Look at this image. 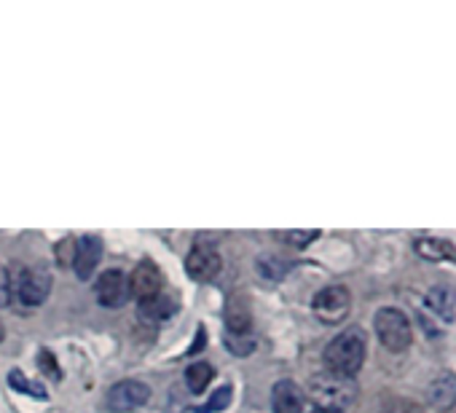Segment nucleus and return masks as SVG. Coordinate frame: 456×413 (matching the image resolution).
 I'll list each match as a JSON object with an SVG mask.
<instances>
[{"label": "nucleus", "instance_id": "nucleus-1", "mask_svg": "<svg viewBox=\"0 0 456 413\" xmlns=\"http://www.w3.org/2000/svg\"><path fill=\"white\" fill-rule=\"evenodd\" d=\"M362 362H365V333L360 328H349L338 333L325 349L328 373L352 378L362 368Z\"/></svg>", "mask_w": 456, "mask_h": 413}, {"label": "nucleus", "instance_id": "nucleus-2", "mask_svg": "<svg viewBox=\"0 0 456 413\" xmlns=\"http://www.w3.org/2000/svg\"><path fill=\"white\" fill-rule=\"evenodd\" d=\"M309 397L317 408H349L357 400V384L336 373H320L309 381Z\"/></svg>", "mask_w": 456, "mask_h": 413}, {"label": "nucleus", "instance_id": "nucleus-3", "mask_svg": "<svg viewBox=\"0 0 456 413\" xmlns=\"http://www.w3.org/2000/svg\"><path fill=\"white\" fill-rule=\"evenodd\" d=\"M9 287L22 306H41L52 293V274L41 266H22L9 279Z\"/></svg>", "mask_w": 456, "mask_h": 413}, {"label": "nucleus", "instance_id": "nucleus-4", "mask_svg": "<svg viewBox=\"0 0 456 413\" xmlns=\"http://www.w3.org/2000/svg\"><path fill=\"white\" fill-rule=\"evenodd\" d=\"M376 336L389 352H405L411 346V322L400 309H379L376 312Z\"/></svg>", "mask_w": 456, "mask_h": 413}, {"label": "nucleus", "instance_id": "nucleus-5", "mask_svg": "<svg viewBox=\"0 0 456 413\" xmlns=\"http://www.w3.org/2000/svg\"><path fill=\"white\" fill-rule=\"evenodd\" d=\"M312 309L317 314L320 322L325 325H336V322H344L349 309H352V296L346 287L341 285H330L325 290H320L312 301Z\"/></svg>", "mask_w": 456, "mask_h": 413}, {"label": "nucleus", "instance_id": "nucleus-6", "mask_svg": "<svg viewBox=\"0 0 456 413\" xmlns=\"http://www.w3.org/2000/svg\"><path fill=\"white\" fill-rule=\"evenodd\" d=\"M148 397H151V389L145 381L126 378V381H118L116 386H110L105 402H108V410H113V413H132L140 405H145Z\"/></svg>", "mask_w": 456, "mask_h": 413}, {"label": "nucleus", "instance_id": "nucleus-7", "mask_svg": "<svg viewBox=\"0 0 456 413\" xmlns=\"http://www.w3.org/2000/svg\"><path fill=\"white\" fill-rule=\"evenodd\" d=\"M223 269L220 253L212 245H196L185 258V271L193 282H212Z\"/></svg>", "mask_w": 456, "mask_h": 413}, {"label": "nucleus", "instance_id": "nucleus-8", "mask_svg": "<svg viewBox=\"0 0 456 413\" xmlns=\"http://www.w3.org/2000/svg\"><path fill=\"white\" fill-rule=\"evenodd\" d=\"M94 296L105 309H121L129 301V277L118 269L100 274L94 285Z\"/></svg>", "mask_w": 456, "mask_h": 413}, {"label": "nucleus", "instance_id": "nucleus-9", "mask_svg": "<svg viewBox=\"0 0 456 413\" xmlns=\"http://www.w3.org/2000/svg\"><path fill=\"white\" fill-rule=\"evenodd\" d=\"M161 287H164L161 271L151 261L137 263V269L129 277V296H134L137 301H148V298L161 296Z\"/></svg>", "mask_w": 456, "mask_h": 413}, {"label": "nucleus", "instance_id": "nucleus-10", "mask_svg": "<svg viewBox=\"0 0 456 413\" xmlns=\"http://www.w3.org/2000/svg\"><path fill=\"white\" fill-rule=\"evenodd\" d=\"M102 261V239L97 234H86L76 242V253H73V269L81 279H89L94 274V269Z\"/></svg>", "mask_w": 456, "mask_h": 413}, {"label": "nucleus", "instance_id": "nucleus-11", "mask_svg": "<svg viewBox=\"0 0 456 413\" xmlns=\"http://www.w3.org/2000/svg\"><path fill=\"white\" fill-rule=\"evenodd\" d=\"M272 405L274 413H301L304 410V392L296 381L282 378L272 389Z\"/></svg>", "mask_w": 456, "mask_h": 413}, {"label": "nucleus", "instance_id": "nucleus-12", "mask_svg": "<svg viewBox=\"0 0 456 413\" xmlns=\"http://www.w3.org/2000/svg\"><path fill=\"white\" fill-rule=\"evenodd\" d=\"M175 312H177V304H175V298H169V296H156V298H148V301H140V304H137V317H140L142 322H148V325L164 322V320H169Z\"/></svg>", "mask_w": 456, "mask_h": 413}, {"label": "nucleus", "instance_id": "nucleus-13", "mask_svg": "<svg viewBox=\"0 0 456 413\" xmlns=\"http://www.w3.org/2000/svg\"><path fill=\"white\" fill-rule=\"evenodd\" d=\"M413 250L424 258V261H451L456 263V247L451 242H443V239H435V237H424V239H416Z\"/></svg>", "mask_w": 456, "mask_h": 413}, {"label": "nucleus", "instance_id": "nucleus-14", "mask_svg": "<svg viewBox=\"0 0 456 413\" xmlns=\"http://www.w3.org/2000/svg\"><path fill=\"white\" fill-rule=\"evenodd\" d=\"M429 402L435 408H443V410L456 402V376L453 373H440L429 384Z\"/></svg>", "mask_w": 456, "mask_h": 413}, {"label": "nucleus", "instance_id": "nucleus-15", "mask_svg": "<svg viewBox=\"0 0 456 413\" xmlns=\"http://www.w3.org/2000/svg\"><path fill=\"white\" fill-rule=\"evenodd\" d=\"M427 304L443 322H453V317H456V293L451 287H432L427 293Z\"/></svg>", "mask_w": 456, "mask_h": 413}, {"label": "nucleus", "instance_id": "nucleus-16", "mask_svg": "<svg viewBox=\"0 0 456 413\" xmlns=\"http://www.w3.org/2000/svg\"><path fill=\"white\" fill-rule=\"evenodd\" d=\"M225 325H228V333H234V336H245L250 330V309H248V304L242 298L228 301Z\"/></svg>", "mask_w": 456, "mask_h": 413}, {"label": "nucleus", "instance_id": "nucleus-17", "mask_svg": "<svg viewBox=\"0 0 456 413\" xmlns=\"http://www.w3.org/2000/svg\"><path fill=\"white\" fill-rule=\"evenodd\" d=\"M212 376H215V370H212L209 362H193V365H188V370H185V384H188V389H191L193 394H199V392L207 389V384L212 381Z\"/></svg>", "mask_w": 456, "mask_h": 413}, {"label": "nucleus", "instance_id": "nucleus-18", "mask_svg": "<svg viewBox=\"0 0 456 413\" xmlns=\"http://www.w3.org/2000/svg\"><path fill=\"white\" fill-rule=\"evenodd\" d=\"M256 266H258V271H261L266 279L277 282V279H282V277L290 271L293 263H288V261H282V258H277V255H261Z\"/></svg>", "mask_w": 456, "mask_h": 413}, {"label": "nucleus", "instance_id": "nucleus-19", "mask_svg": "<svg viewBox=\"0 0 456 413\" xmlns=\"http://www.w3.org/2000/svg\"><path fill=\"white\" fill-rule=\"evenodd\" d=\"M232 397H234V389H232V384H225V386H220L215 394H212V400L201 408V413H220V410H225L228 408V402H232Z\"/></svg>", "mask_w": 456, "mask_h": 413}, {"label": "nucleus", "instance_id": "nucleus-20", "mask_svg": "<svg viewBox=\"0 0 456 413\" xmlns=\"http://www.w3.org/2000/svg\"><path fill=\"white\" fill-rule=\"evenodd\" d=\"M277 237H280L285 245H293V247H306V245H312V242L320 237V231H317V229H312V231H277Z\"/></svg>", "mask_w": 456, "mask_h": 413}, {"label": "nucleus", "instance_id": "nucleus-21", "mask_svg": "<svg viewBox=\"0 0 456 413\" xmlns=\"http://www.w3.org/2000/svg\"><path fill=\"white\" fill-rule=\"evenodd\" d=\"M9 384H12L17 392H28V394H36V397H46V392H44V389H36V384H33L30 378H25L20 370H12V373H9Z\"/></svg>", "mask_w": 456, "mask_h": 413}, {"label": "nucleus", "instance_id": "nucleus-22", "mask_svg": "<svg viewBox=\"0 0 456 413\" xmlns=\"http://www.w3.org/2000/svg\"><path fill=\"white\" fill-rule=\"evenodd\" d=\"M225 346H228V352H234V354H250L256 349V341L234 336V333H225Z\"/></svg>", "mask_w": 456, "mask_h": 413}, {"label": "nucleus", "instance_id": "nucleus-23", "mask_svg": "<svg viewBox=\"0 0 456 413\" xmlns=\"http://www.w3.org/2000/svg\"><path fill=\"white\" fill-rule=\"evenodd\" d=\"M9 293H12V287H9V277H6V274H0V296L6 298Z\"/></svg>", "mask_w": 456, "mask_h": 413}, {"label": "nucleus", "instance_id": "nucleus-24", "mask_svg": "<svg viewBox=\"0 0 456 413\" xmlns=\"http://www.w3.org/2000/svg\"><path fill=\"white\" fill-rule=\"evenodd\" d=\"M312 413H344V410H338V408H314Z\"/></svg>", "mask_w": 456, "mask_h": 413}, {"label": "nucleus", "instance_id": "nucleus-25", "mask_svg": "<svg viewBox=\"0 0 456 413\" xmlns=\"http://www.w3.org/2000/svg\"><path fill=\"white\" fill-rule=\"evenodd\" d=\"M4 336H6V330H4V322H0V341H4Z\"/></svg>", "mask_w": 456, "mask_h": 413}]
</instances>
